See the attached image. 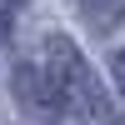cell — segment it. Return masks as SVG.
<instances>
[{"mask_svg": "<svg viewBox=\"0 0 125 125\" xmlns=\"http://www.w3.org/2000/svg\"><path fill=\"white\" fill-rule=\"evenodd\" d=\"M45 80L55 85L60 105L80 110V115H105V90H100L95 70L80 60V50L70 45L65 35H55L50 50H45Z\"/></svg>", "mask_w": 125, "mask_h": 125, "instance_id": "obj_1", "label": "cell"}, {"mask_svg": "<svg viewBox=\"0 0 125 125\" xmlns=\"http://www.w3.org/2000/svg\"><path fill=\"white\" fill-rule=\"evenodd\" d=\"M15 95L25 100L35 115H60V110H65L60 95H55V85L45 80V70H35V65H20L15 70Z\"/></svg>", "mask_w": 125, "mask_h": 125, "instance_id": "obj_2", "label": "cell"}, {"mask_svg": "<svg viewBox=\"0 0 125 125\" xmlns=\"http://www.w3.org/2000/svg\"><path fill=\"white\" fill-rule=\"evenodd\" d=\"M80 15H85V25L90 30H115L120 20H125V0H80Z\"/></svg>", "mask_w": 125, "mask_h": 125, "instance_id": "obj_3", "label": "cell"}, {"mask_svg": "<svg viewBox=\"0 0 125 125\" xmlns=\"http://www.w3.org/2000/svg\"><path fill=\"white\" fill-rule=\"evenodd\" d=\"M110 70H115V80H120V90H125V50H115V60H110Z\"/></svg>", "mask_w": 125, "mask_h": 125, "instance_id": "obj_4", "label": "cell"}, {"mask_svg": "<svg viewBox=\"0 0 125 125\" xmlns=\"http://www.w3.org/2000/svg\"><path fill=\"white\" fill-rule=\"evenodd\" d=\"M5 35H10V15L0 10V45H5Z\"/></svg>", "mask_w": 125, "mask_h": 125, "instance_id": "obj_5", "label": "cell"}, {"mask_svg": "<svg viewBox=\"0 0 125 125\" xmlns=\"http://www.w3.org/2000/svg\"><path fill=\"white\" fill-rule=\"evenodd\" d=\"M115 125H125V120H115Z\"/></svg>", "mask_w": 125, "mask_h": 125, "instance_id": "obj_6", "label": "cell"}, {"mask_svg": "<svg viewBox=\"0 0 125 125\" xmlns=\"http://www.w3.org/2000/svg\"><path fill=\"white\" fill-rule=\"evenodd\" d=\"M10 5H15V0H10Z\"/></svg>", "mask_w": 125, "mask_h": 125, "instance_id": "obj_7", "label": "cell"}]
</instances>
